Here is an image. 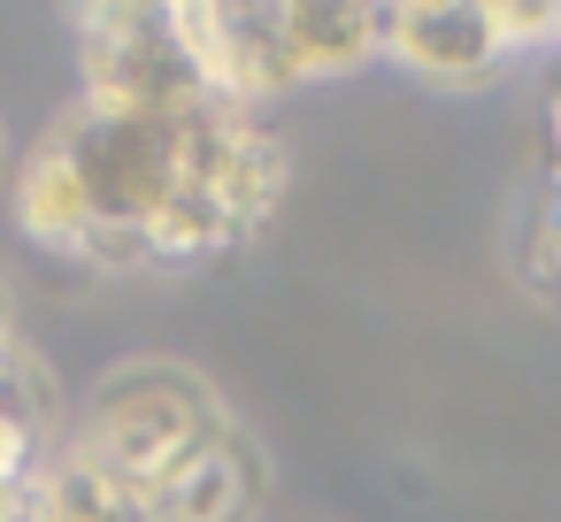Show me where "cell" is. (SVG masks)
<instances>
[{
    "label": "cell",
    "instance_id": "1",
    "mask_svg": "<svg viewBox=\"0 0 561 522\" xmlns=\"http://www.w3.org/2000/svg\"><path fill=\"white\" fill-rule=\"evenodd\" d=\"M201 116H131L78 93V108L55 116L47 139L16 162V185H9L16 231L55 262L147 269V239L193 170Z\"/></svg>",
    "mask_w": 561,
    "mask_h": 522
},
{
    "label": "cell",
    "instance_id": "2",
    "mask_svg": "<svg viewBox=\"0 0 561 522\" xmlns=\"http://www.w3.org/2000/svg\"><path fill=\"white\" fill-rule=\"evenodd\" d=\"M224 430H231V407L208 392L201 369H185V361H124L85 392V407L70 415L62 445H78L85 461H101L108 476H124L139 491H154L201 445H216Z\"/></svg>",
    "mask_w": 561,
    "mask_h": 522
},
{
    "label": "cell",
    "instance_id": "3",
    "mask_svg": "<svg viewBox=\"0 0 561 522\" xmlns=\"http://www.w3.org/2000/svg\"><path fill=\"white\" fill-rule=\"evenodd\" d=\"M85 101L131 116H201L224 101L193 0H93L78 9Z\"/></svg>",
    "mask_w": 561,
    "mask_h": 522
},
{
    "label": "cell",
    "instance_id": "4",
    "mask_svg": "<svg viewBox=\"0 0 561 522\" xmlns=\"http://www.w3.org/2000/svg\"><path fill=\"white\" fill-rule=\"evenodd\" d=\"M515 55L507 24L484 0H392L385 9V62L431 85H477Z\"/></svg>",
    "mask_w": 561,
    "mask_h": 522
},
{
    "label": "cell",
    "instance_id": "5",
    "mask_svg": "<svg viewBox=\"0 0 561 522\" xmlns=\"http://www.w3.org/2000/svg\"><path fill=\"white\" fill-rule=\"evenodd\" d=\"M385 9L392 0H277V39L293 85L308 78H346L385 55Z\"/></svg>",
    "mask_w": 561,
    "mask_h": 522
},
{
    "label": "cell",
    "instance_id": "6",
    "mask_svg": "<svg viewBox=\"0 0 561 522\" xmlns=\"http://www.w3.org/2000/svg\"><path fill=\"white\" fill-rule=\"evenodd\" d=\"M154 522H254L262 507V453L247 445V430L231 422L216 445H201L170 484L147 491Z\"/></svg>",
    "mask_w": 561,
    "mask_h": 522
},
{
    "label": "cell",
    "instance_id": "7",
    "mask_svg": "<svg viewBox=\"0 0 561 522\" xmlns=\"http://www.w3.org/2000/svg\"><path fill=\"white\" fill-rule=\"evenodd\" d=\"M32 522H154V499L85 461L78 445H62L32 484Z\"/></svg>",
    "mask_w": 561,
    "mask_h": 522
},
{
    "label": "cell",
    "instance_id": "8",
    "mask_svg": "<svg viewBox=\"0 0 561 522\" xmlns=\"http://www.w3.org/2000/svg\"><path fill=\"white\" fill-rule=\"evenodd\" d=\"M62 9H70V16H78V9H93V0H62Z\"/></svg>",
    "mask_w": 561,
    "mask_h": 522
}]
</instances>
